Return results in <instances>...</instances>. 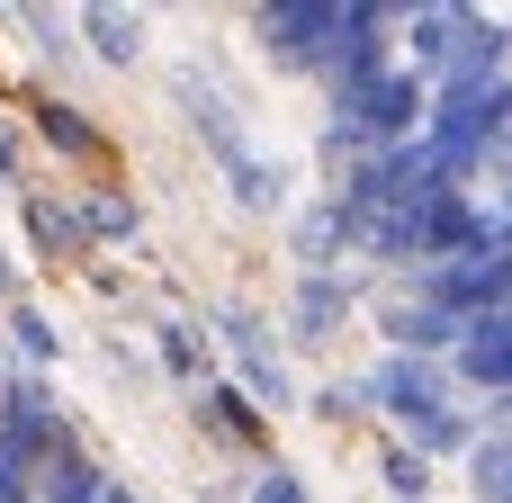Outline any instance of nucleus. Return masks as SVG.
I'll list each match as a JSON object with an SVG mask.
<instances>
[{"label":"nucleus","mask_w":512,"mask_h":503,"mask_svg":"<svg viewBox=\"0 0 512 503\" xmlns=\"http://www.w3.org/2000/svg\"><path fill=\"white\" fill-rule=\"evenodd\" d=\"M459 360H468V378H486V387H504V315H486V324L468 333V351H459Z\"/></svg>","instance_id":"obj_1"},{"label":"nucleus","mask_w":512,"mask_h":503,"mask_svg":"<svg viewBox=\"0 0 512 503\" xmlns=\"http://www.w3.org/2000/svg\"><path fill=\"white\" fill-rule=\"evenodd\" d=\"M441 297H450V306H495V297H504V270H495V261H486V270H450Z\"/></svg>","instance_id":"obj_2"},{"label":"nucleus","mask_w":512,"mask_h":503,"mask_svg":"<svg viewBox=\"0 0 512 503\" xmlns=\"http://www.w3.org/2000/svg\"><path fill=\"white\" fill-rule=\"evenodd\" d=\"M360 108H369V126H405V108H414V81H369V90H360Z\"/></svg>","instance_id":"obj_3"},{"label":"nucleus","mask_w":512,"mask_h":503,"mask_svg":"<svg viewBox=\"0 0 512 503\" xmlns=\"http://www.w3.org/2000/svg\"><path fill=\"white\" fill-rule=\"evenodd\" d=\"M477 495L504 503V441H486V450H477Z\"/></svg>","instance_id":"obj_4"},{"label":"nucleus","mask_w":512,"mask_h":503,"mask_svg":"<svg viewBox=\"0 0 512 503\" xmlns=\"http://www.w3.org/2000/svg\"><path fill=\"white\" fill-rule=\"evenodd\" d=\"M252 503H306V495H297L288 477H261V495H252Z\"/></svg>","instance_id":"obj_5"}]
</instances>
